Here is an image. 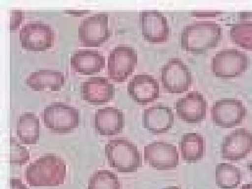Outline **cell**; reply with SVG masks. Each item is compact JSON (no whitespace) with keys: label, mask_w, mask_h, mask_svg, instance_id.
<instances>
[{"label":"cell","mask_w":252,"mask_h":189,"mask_svg":"<svg viewBox=\"0 0 252 189\" xmlns=\"http://www.w3.org/2000/svg\"><path fill=\"white\" fill-rule=\"evenodd\" d=\"M66 167L62 158L46 154L28 165L25 178L31 187H59L64 184Z\"/></svg>","instance_id":"6da1fadb"},{"label":"cell","mask_w":252,"mask_h":189,"mask_svg":"<svg viewBox=\"0 0 252 189\" xmlns=\"http://www.w3.org/2000/svg\"><path fill=\"white\" fill-rule=\"evenodd\" d=\"M222 37L220 25L212 21L190 23L181 33V46L184 51L195 55L205 54L216 48Z\"/></svg>","instance_id":"7a4b0ae2"},{"label":"cell","mask_w":252,"mask_h":189,"mask_svg":"<svg viewBox=\"0 0 252 189\" xmlns=\"http://www.w3.org/2000/svg\"><path fill=\"white\" fill-rule=\"evenodd\" d=\"M109 165L122 174L133 173L142 166V158L137 146L123 137L109 140L105 145Z\"/></svg>","instance_id":"3957f363"},{"label":"cell","mask_w":252,"mask_h":189,"mask_svg":"<svg viewBox=\"0 0 252 189\" xmlns=\"http://www.w3.org/2000/svg\"><path fill=\"white\" fill-rule=\"evenodd\" d=\"M42 120L48 130L57 135H67L80 125L79 109L64 102H52L43 111Z\"/></svg>","instance_id":"277c9868"},{"label":"cell","mask_w":252,"mask_h":189,"mask_svg":"<svg viewBox=\"0 0 252 189\" xmlns=\"http://www.w3.org/2000/svg\"><path fill=\"white\" fill-rule=\"evenodd\" d=\"M250 59L243 51L230 48L219 51L211 59V71L217 77L233 79L248 70Z\"/></svg>","instance_id":"5b68a950"},{"label":"cell","mask_w":252,"mask_h":189,"mask_svg":"<svg viewBox=\"0 0 252 189\" xmlns=\"http://www.w3.org/2000/svg\"><path fill=\"white\" fill-rule=\"evenodd\" d=\"M161 81L167 92L181 94L189 90L193 82V77L187 64L182 59L174 58L162 66Z\"/></svg>","instance_id":"8992f818"},{"label":"cell","mask_w":252,"mask_h":189,"mask_svg":"<svg viewBox=\"0 0 252 189\" xmlns=\"http://www.w3.org/2000/svg\"><path fill=\"white\" fill-rule=\"evenodd\" d=\"M110 36L108 14L99 13L81 20L79 27V38L83 46L99 47L108 41Z\"/></svg>","instance_id":"52a82bcc"},{"label":"cell","mask_w":252,"mask_h":189,"mask_svg":"<svg viewBox=\"0 0 252 189\" xmlns=\"http://www.w3.org/2000/svg\"><path fill=\"white\" fill-rule=\"evenodd\" d=\"M137 64V53L130 46H117L109 53L108 77L118 83L127 80Z\"/></svg>","instance_id":"ba28073f"},{"label":"cell","mask_w":252,"mask_h":189,"mask_svg":"<svg viewBox=\"0 0 252 189\" xmlns=\"http://www.w3.org/2000/svg\"><path fill=\"white\" fill-rule=\"evenodd\" d=\"M248 109L240 99L225 98L217 101L211 108L212 122L223 128H231L243 122Z\"/></svg>","instance_id":"9c48e42d"},{"label":"cell","mask_w":252,"mask_h":189,"mask_svg":"<svg viewBox=\"0 0 252 189\" xmlns=\"http://www.w3.org/2000/svg\"><path fill=\"white\" fill-rule=\"evenodd\" d=\"M54 30L46 23H28L20 31V41L26 51H47L54 46Z\"/></svg>","instance_id":"30bf717a"},{"label":"cell","mask_w":252,"mask_h":189,"mask_svg":"<svg viewBox=\"0 0 252 189\" xmlns=\"http://www.w3.org/2000/svg\"><path fill=\"white\" fill-rule=\"evenodd\" d=\"M144 160L158 170H171L180 163L175 146L165 142H154L144 147Z\"/></svg>","instance_id":"8fae6325"},{"label":"cell","mask_w":252,"mask_h":189,"mask_svg":"<svg viewBox=\"0 0 252 189\" xmlns=\"http://www.w3.org/2000/svg\"><path fill=\"white\" fill-rule=\"evenodd\" d=\"M252 152V133L245 128L237 129L223 139L220 149L222 158L239 161Z\"/></svg>","instance_id":"7c38bea8"},{"label":"cell","mask_w":252,"mask_h":189,"mask_svg":"<svg viewBox=\"0 0 252 189\" xmlns=\"http://www.w3.org/2000/svg\"><path fill=\"white\" fill-rule=\"evenodd\" d=\"M207 102L201 93L192 91L176 103L177 115L187 124H199L206 118Z\"/></svg>","instance_id":"4fadbf2b"},{"label":"cell","mask_w":252,"mask_h":189,"mask_svg":"<svg viewBox=\"0 0 252 189\" xmlns=\"http://www.w3.org/2000/svg\"><path fill=\"white\" fill-rule=\"evenodd\" d=\"M142 35L152 44L166 42L170 35L167 18L160 11H144L140 13Z\"/></svg>","instance_id":"5bb4252c"},{"label":"cell","mask_w":252,"mask_h":189,"mask_svg":"<svg viewBox=\"0 0 252 189\" xmlns=\"http://www.w3.org/2000/svg\"><path fill=\"white\" fill-rule=\"evenodd\" d=\"M127 94L132 100L146 105L159 97L160 87L158 81L149 74L135 75L127 84Z\"/></svg>","instance_id":"9a60e30c"},{"label":"cell","mask_w":252,"mask_h":189,"mask_svg":"<svg viewBox=\"0 0 252 189\" xmlns=\"http://www.w3.org/2000/svg\"><path fill=\"white\" fill-rule=\"evenodd\" d=\"M115 86L106 77H92L81 85V99L89 103H107L114 99Z\"/></svg>","instance_id":"2e32d148"},{"label":"cell","mask_w":252,"mask_h":189,"mask_svg":"<svg viewBox=\"0 0 252 189\" xmlns=\"http://www.w3.org/2000/svg\"><path fill=\"white\" fill-rule=\"evenodd\" d=\"M93 124L99 135H117L125 127V116L121 109L116 107H104L98 109L94 114Z\"/></svg>","instance_id":"e0dca14e"},{"label":"cell","mask_w":252,"mask_h":189,"mask_svg":"<svg viewBox=\"0 0 252 189\" xmlns=\"http://www.w3.org/2000/svg\"><path fill=\"white\" fill-rule=\"evenodd\" d=\"M142 122L144 127L151 133L160 135L171 129L175 118L170 107L158 103L144 111Z\"/></svg>","instance_id":"ac0fdd59"},{"label":"cell","mask_w":252,"mask_h":189,"mask_svg":"<svg viewBox=\"0 0 252 189\" xmlns=\"http://www.w3.org/2000/svg\"><path fill=\"white\" fill-rule=\"evenodd\" d=\"M71 66L82 75H93L105 67V57L97 51H77L71 56Z\"/></svg>","instance_id":"d6986e66"},{"label":"cell","mask_w":252,"mask_h":189,"mask_svg":"<svg viewBox=\"0 0 252 189\" xmlns=\"http://www.w3.org/2000/svg\"><path fill=\"white\" fill-rule=\"evenodd\" d=\"M26 84L34 91H60L64 84V76L59 71L41 69L31 73Z\"/></svg>","instance_id":"ffe728a7"},{"label":"cell","mask_w":252,"mask_h":189,"mask_svg":"<svg viewBox=\"0 0 252 189\" xmlns=\"http://www.w3.org/2000/svg\"><path fill=\"white\" fill-rule=\"evenodd\" d=\"M16 134L21 143L26 145L36 144L40 136V124L34 113L26 112L20 116Z\"/></svg>","instance_id":"44dd1931"},{"label":"cell","mask_w":252,"mask_h":189,"mask_svg":"<svg viewBox=\"0 0 252 189\" xmlns=\"http://www.w3.org/2000/svg\"><path fill=\"white\" fill-rule=\"evenodd\" d=\"M182 159L188 163L202 160L205 152V142L200 134L187 133L181 139L180 143Z\"/></svg>","instance_id":"7402d4cb"},{"label":"cell","mask_w":252,"mask_h":189,"mask_svg":"<svg viewBox=\"0 0 252 189\" xmlns=\"http://www.w3.org/2000/svg\"><path fill=\"white\" fill-rule=\"evenodd\" d=\"M242 173L239 167L229 163H220L216 167V184L221 189H235L241 183Z\"/></svg>","instance_id":"603a6c76"},{"label":"cell","mask_w":252,"mask_h":189,"mask_svg":"<svg viewBox=\"0 0 252 189\" xmlns=\"http://www.w3.org/2000/svg\"><path fill=\"white\" fill-rule=\"evenodd\" d=\"M120 180L114 172L109 170H98L89 180L88 189H121Z\"/></svg>","instance_id":"cb8c5ba5"},{"label":"cell","mask_w":252,"mask_h":189,"mask_svg":"<svg viewBox=\"0 0 252 189\" xmlns=\"http://www.w3.org/2000/svg\"><path fill=\"white\" fill-rule=\"evenodd\" d=\"M230 35L235 44L252 51V23H239L232 25Z\"/></svg>","instance_id":"d4e9b609"},{"label":"cell","mask_w":252,"mask_h":189,"mask_svg":"<svg viewBox=\"0 0 252 189\" xmlns=\"http://www.w3.org/2000/svg\"><path fill=\"white\" fill-rule=\"evenodd\" d=\"M9 162L11 165H23L30 160V152L14 137H10Z\"/></svg>","instance_id":"484cf974"},{"label":"cell","mask_w":252,"mask_h":189,"mask_svg":"<svg viewBox=\"0 0 252 189\" xmlns=\"http://www.w3.org/2000/svg\"><path fill=\"white\" fill-rule=\"evenodd\" d=\"M24 12L21 10H12L10 18V31H14L19 28L24 19Z\"/></svg>","instance_id":"4316f807"},{"label":"cell","mask_w":252,"mask_h":189,"mask_svg":"<svg viewBox=\"0 0 252 189\" xmlns=\"http://www.w3.org/2000/svg\"><path fill=\"white\" fill-rule=\"evenodd\" d=\"M10 189H28L27 186L23 184L22 180L21 179L13 178L9 180Z\"/></svg>","instance_id":"83f0119b"},{"label":"cell","mask_w":252,"mask_h":189,"mask_svg":"<svg viewBox=\"0 0 252 189\" xmlns=\"http://www.w3.org/2000/svg\"><path fill=\"white\" fill-rule=\"evenodd\" d=\"M238 15L240 23H252V12H241Z\"/></svg>","instance_id":"f1b7e54d"},{"label":"cell","mask_w":252,"mask_h":189,"mask_svg":"<svg viewBox=\"0 0 252 189\" xmlns=\"http://www.w3.org/2000/svg\"><path fill=\"white\" fill-rule=\"evenodd\" d=\"M64 14H68L73 15L74 16H82L83 15H85L87 14H90L91 11H89V10H82V11H75V10H73V11H64Z\"/></svg>","instance_id":"f546056e"},{"label":"cell","mask_w":252,"mask_h":189,"mask_svg":"<svg viewBox=\"0 0 252 189\" xmlns=\"http://www.w3.org/2000/svg\"><path fill=\"white\" fill-rule=\"evenodd\" d=\"M221 14L220 12H192L193 16H216L217 15Z\"/></svg>","instance_id":"4dcf8cb0"},{"label":"cell","mask_w":252,"mask_h":189,"mask_svg":"<svg viewBox=\"0 0 252 189\" xmlns=\"http://www.w3.org/2000/svg\"><path fill=\"white\" fill-rule=\"evenodd\" d=\"M241 189H252V184H247L242 187Z\"/></svg>","instance_id":"1f68e13d"},{"label":"cell","mask_w":252,"mask_h":189,"mask_svg":"<svg viewBox=\"0 0 252 189\" xmlns=\"http://www.w3.org/2000/svg\"><path fill=\"white\" fill-rule=\"evenodd\" d=\"M163 189H181L180 188H179V187H167V188Z\"/></svg>","instance_id":"d6a6232c"}]
</instances>
